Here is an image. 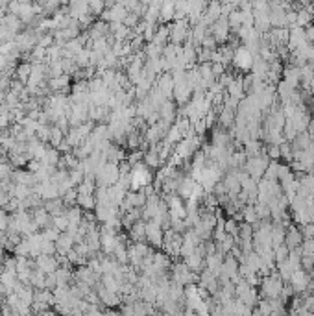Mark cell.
<instances>
[{
  "label": "cell",
  "mask_w": 314,
  "mask_h": 316,
  "mask_svg": "<svg viewBox=\"0 0 314 316\" xmlns=\"http://www.w3.org/2000/svg\"><path fill=\"white\" fill-rule=\"evenodd\" d=\"M52 226L59 233H67L69 229V218L65 214H57V216H52Z\"/></svg>",
  "instance_id": "23"
},
{
  "label": "cell",
  "mask_w": 314,
  "mask_h": 316,
  "mask_svg": "<svg viewBox=\"0 0 314 316\" xmlns=\"http://www.w3.org/2000/svg\"><path fill=\"white\" fill-rule=\"evenodd\" d=\"M163 239H165V229L161 224L156 220L146 222V241L150 248H163Z\"/></svg>",
  "instance_id": "5"
},
{
  "label": "cell",
  "mask_w": 314,
  "mask_h": 316,
  "mask_svg": "<svg viewBox=\"0 0 314 316\" xmlns=\"http://www.w3.org/2000/svg\"><path fill=\"white\" fill-rule=\"evenodd\" d=\"M279 161H270V165H268L266 172H264V179L268 181H277V177H279Z\"/></svg>",
  "instance_id": "22"
},
{
  "label": "cell",
  "mask_w": 314,
  "mask_h": 316,
  "mask_svg": "<svg viewBox=\"0 0 314 316\" xmlns=\"http://www.w3.org/2000/svg\"><path fill=\"white\" fill-rule=\"evenodd\" d=\"M301 257H314V239H305L299 246Z\"/></svg>",
  "instance_id": "24"
},
{
  "label": "cell",
  "mask_w": 314,
  "mask_h": 316,
  "mask_svg": "<svg viewBox=\"0 0 314 316\" xmlns=\"http://www.w3.org/2000/svg\"><path fill=\"white\" fill-rule=\"evenodd\" d=\"M65 140V133L59 128H55L52 126V130H50V140H48V144L52 146V148H57L61 142Z\"/></svg>",
  "instance_id": "21"
},
{
  "label": "cell",
  "mask_w": 314,
  "mask_h": 316,
  "mask_svg": "<svg viewBox=\"0 0 314 316\" xmlns=\"http://www.w3.org/2000/svg\"><path fill=\"white\" fill-rule=\"evenodd\" d=\"M41 235H43V239H45V241L54 242V244H55V241L59 239V235H61V233L57 231V229H55L54 226H50V228H46V229H43V233H41Z\"/></svg>",
  "instance_id": "27"
},
{
  "label": "cell",
  "mask_w": 314,
  "mask_h": 316,
  "mask_svg": "<svg viewBox=\"0 0 314 316\" xmlns=\"http://www.w3.org/2000/svg\"><path fill=\"white\" fill-rule=\"evenodd\" d=\"M259 294L262 296V299H279L281 292L285 288V281L279 278L277 272H272L270 276L261 278V285H259Z\"/></svg>",
  "instance_id": "1"
},
{
  "label": "cell",
  "mask_w": 314,
  "mask_h": 316,
  "mask_svg": "<svg viewBox=\"0 0 314 316\" xmlns=\"http://www.w3.org/2000/svg\"><path fill=\"white\" fill-rule=\"evenodd\" d=\"M253 59L255 57L251 56V52H249L246 47H239L235 50V56H233V65L237 67L239 70L242 72H248L251 70V67H253Z\"/></svg>",
  "instance_id": "6"
},
{
  "label": "cell",
  "mask_w": 314,
  "mask_h": 316,
  "mask_svg": "<svg viewBox=\"0 0 314 316\" xmlns=\"http://www.w3.org/2000/svg\"><path fill=\"white\" fill-rule=\"evenodd\" d=\"M159 117H161V121H166V122H170V124H174V119H175L174 100H166V102L161 105V109H159Z\"/></svg>",
  "instance_id": "15"
},
{
  "label": "cell",
  "mask_w": 314,
  "mask_h": 316,
  "mask_svg": "<svg viewBox=\"0 0 314 316\" xmlns=\"http://www.w3.org/2000/svg\"><path fill=\"white\" fill-rule=\"evenodd\" d=\"M216 45H218V43H216V39L212 37V35H207V37L203 39V43H202V48H205V50H211V52H214V50H216Z\"/></svg>",
  "instance_id": "31"
},
{
  "label": "cell",
  "mask_w": 314,
  "mask_h": 316,
  "mask_svg": "<svg viewBox=\"0 0 314 316\" xmlns=\"http://www.w3.org/2000/svg\"><path fill=\"white\" fill-rule=\"evenodd\" d=\"M76 205H78V207H82L83 211H92V209H96V200H94V194H78Z\"/></svg>",
  "instance_id": "18"
},
{
  "label": "cell",
  "mask_w": 314,
  "mask_h": 316,
  "mask_svg": "<svg viewBox=\"0 0 314 316\" xmlns=\"http://www.w3.org/2000/svg\"><path fill=\"white\" fill-rule=\"evenodd\" d=\"M154 176H152V170L140 163L137 167L131 168V191H140V189H146L152 185Z\"/></svg>",
  "instance_id": "3"
},
{
  "label": "cell",
  "mask_w": 314,
  "mask_h": 316,
  "mask_svg": "<svg viewBox=\"0 0 314 316\" xmlns=\"http://www.w3.org/2000/svg\"><path fill=\"white\" fill-rule=\"evenodd\" d=\"M48 85H50V89L54 91V94H65V91L70 87V76L61 74V76H57V78H52V80L48 82Z\"/></svg>",
  "instance_id": "10"
},
{
  "label": "cell",
  "mask_w": 314,
  "mask_h": 316,
  "mask_svg": "<svg viewBox=\"0 0 314 316\" xmlns=\"http://www.w3.org/2000/svg\"><path fill=\"white\" fill-rule=\"evenodd\" d=\"M161 158H159V152L156 150V146H152V148L144 152V165L148 168H159L161 167Z\"/></svg>",
  "instance_id": "17"
},
{
  "label": "cell",
  "mask_w": 314,
  "mask_h": 316,
  "mask_svg": "<svg viewBox=\"0 0 314 316\" xmlns=\"http://www.w3.org/2000/svg\"><path fill=\"white\" fill-rule=\"evenodd\" d=\"M224 228H226V233L227 235H231V237H239V229H240V226L237 224V220H233V218H229V220H226L224 222Z\"/></svg>",
  "instance_id": "26"
},
{
  "label": "cell",
  "mask_w": 314,
  "mask_h": 316,
  "mask_svg": "<svg viewBox=\"0 0 314 316\" xmlns=\"http://www.w3.org/2000/svg\"><path fill=\"white\" fill-rule=\"evenodd\" d=\"M168 28H170V45L181 47L185 43H189V35H191L189 20H174Z\"/></svg>",
  "instance_id": "4"
},
{
  "label": "cell",
  "mask_w": 314,
  "mask_h": 316,
  "mask_svg": "<svg viewBox=\"0 0 314 316\" xmlns=\"http://www.w3.org/2000/svg\"><path fill=\"white\" fill-rule=\"evenodd\" d=\"M152 316H166V315H163V313H154Z\"/></svg>",
  "instance_id": "34"
},
{
  "label": "cell",
  "mask_w": 314,
  "mask_h": 316,
  "mask_svg": "<svg viewBox=\"0 0 314 316\" xmlns=\"http://www.w3.org/2000/svg\"><path fill=\"white\" fill-rule=\"evenodd\" d=\"M290 288L294 290V292H307V288L311 285V274L309 272H305V270H297L292 274V278H290Z\"/></svg>",
  "instance_id": "7"
},
{
  "label": "cell",
  "mask_w": 314,
  "mask_h": 316,
  "mask_svg": "<svg viewBox=\"0 0 314 316\" xmlns=\"http://www.w3.org/2000/svg\"><path fill=\"white\" fill-rule=\"evenodd\" d=\"M129 237L133 239V242H144L146 241V222L144 220H139L128 229Z\"/></svg>",
  "instance_id": "13"
},
{
  "label": "cell",
  "mask_w": 314,
  "mask_h": 316,
  "mask_svg": "<svg viewBox=\"0 0 314 316\" xmlns=\"http://www.w3.org/2000/svg\"><path fill=\"white\" fill-rule=\"evenodd\" d=\"M74 244H76V242H74V239L69 235V233H61L59 239L55 241V250H57L55 255H67V253L74 248Z\"/></svg>",
  "instance_id": "11"
},
{
  "label": "cell",
  "mask_w": 314,
  "mask_h": 316,
  "mask_svg": "<svg viewBox=\"0 0 314 316\" xmlns=\"http://www.w3.org/2000/svg\"><path fill=\"white\" fill-rule=\"evenodd\" d=\"M305 39H307V43H311V45L314 43V24H311V26L305 28Z\"/></svg>",
  "instance_id": "32"
},
{
  "label": "cell",
  "mask_w": 314,
  "mask_h": 316,
  "mask_svg": "<svg viewBox=\"0 0 314 316\" xmlns=\"http://www.w3.org/2000/svg\"><path fill=\"white\" fill-rule=\"evenodd\" d=\"M253 207H255V213H257L259 220H268V218H270V207H268V204L257 202Z\"/></svg>",
  "instance_id": "25"
},
{
  "label": "cell",
  "mask_w": 314,
  "mask_h": 316,
  "mask_svg": "<svg viewBox=\"0 0 314 316\" xmlns=\"http://www.w3.org/2000/svg\"><path fill=\"white\" fill-rule=\"evenodd\" d=\"M104 10H105V4L104 2H89V13H91L92 17L104 15Z\"/></svg>",
  "instance_id": "28"
},
{
  "label": "cell",
  "mask_w": 314,
  "mask_h": 316,
  "mask_svg": "<svg viewBox=\"0 0 314 316\" xmlns=\"http://www.w3.org/2000/svg\"><path fill=\"white\" fill-rule=\"evenodd\" d=\"M35 268L48 276V274H54L55 270L59 268V261L55 255H39L35 259Z\"/></svg>",
  "instance_id": "8"
},
{
  "label": "cell",
  "mask_w": 314,
  "mask_h": 316,
  "mask_svg": "<svg viewBox=\"0 0 314 316\" xmlns=\"http://www.w3.org/2000/svg\"><path fill=\"white\" fill-rule=\"evenodd\" d=\"M175 17V4H170V2H166L161 6V15H159V20L161 22H170V20H174Z\"/></svg>",
  "instance_id": "20"
},
{
  "label": "cell",
  "mask_w": 314,
  "mask_h": 316,
  "mask_svg": "<svg viewBox=\"0 0 314 316\" xmlns=\"http://www.w3.org/2000/svg\"><path fill=\"white\" fill-rule=\"evenodd\" d=\"M276 264H281V263H285L286 259H288V253H290V250L286 248L285 244L283 246H279V248H276Z\"/></svg>",
  "instance_id": "29"
},
{
  "label": "cell",
  "mask_w": 314,
  "mask_h": 316,
  "mask_svg": "<svg viewBox=\"0 0 314 316\" xmlns=\"http://www.w3.org/2000/svg\"><path fill=\"white\" fill-rule=\"evenodd\" d=\"M32 69H34V63H20V65L15 69V74H17V80L22 85H28L30 82V76H32Z\"/></svg>",
  "instance_id": "16"
},
{
  "label": "cell",
  "mask_w": 314,
  "mask_h": 316,
  "mask_svg": "<svg viewBox=\"0 0 314 316\" xmlns=\"http://www.w3.org/2000/svg\"><path fill=\"white\" fill-rule=\"evenodd\" d=\"M57 250H55L54 242H48L43 239V244H41V255H55Z\"/></svg>",
  "instance_id": "30"
},
{
  "label": "cell",
  "mask_w": 314,
  "mask_h": 316,
  "mask_svg": "<svg viewBox=\"0 0 314 316\" xmlns=\"http://www.w3.org/2000/svg\"><path fill=\"white\" fill-rule=\"evenodd\" d=\"M290 144H292V154L294 152H305L311 146V135L307 131H301V133H297V137Z\"/></svg>",
  "instance_id": "14"
},
{
  "label": "cell",
  "mask_w": 314,
  "mask_h": 316,
  "mask_svg": "<svg viewBox=\"0 0 314 316\" xmlns=\"http://www.w3.org/2000/svg\"><path fill=\"white\" fill-rule=\"evenodd\" d=\"M299 76H301V69L290 65L283 70V82H286L292 89H297L299 87Z\"/></svg>",
  "instance_id": "12"
},
{
  "label": "cell",
  "mask_w": 314,
  "mask_h": 316,
  "mask_svg": "<svg viewBox=\"0 0 314 316\" xmlns=\"http://www.w3.org/2000/svg\"><path fill=\"white\" fill-rule=\"evenodd\" d=\"M41 316H61L59 313H54V311H46L45 315H41Z\"/></svg>",
  "instance_id": "33"
},
{
  "label": "cell",
  "mask_w": 314,
  "mask_h": 316,
  "mask_svg": "<svg viewBox=\"0 0 314 316\" xmlns=\"http://www.w3.org/2000/svg\"><path fill=\"white\" fill-rule=\"evenodd\" d=\"M240 214H242V220H244V224L255 226V224L259 222V216H257V213H255V207H253V205H244V207H242V211H240Z\"/></svg>",
  "instance_id": "19"
},
{
  "label": "cell",
  "mask_w": 314,
  "mask_h": 316,
  "mask_svg": "<svg viewBox=\"0 0 314 316\" xmlns=\"http://www.w3.org/2000/svg\"><path fill=\"white\" fill-rule=\"evenodd\" d=\"M301 242H303V235L299 231V228L297 226H290V228H286V235H285V246L288 250H297L299 246H301Z\"/></svg>",
  "instance_id": "9"
},
{
  "label": "cell",
  "mask_w": 314,
  "mask_h": 316,
  "mask_svg": "<svg viewBox=\"0 0 314 316\" xmlns=\"http://www.w3.org/2000/svg\"><path fill=\"white\" fill-rule=\"evenodd\" d=\"M268 165H270V159L268 156L262 152L261 156H255V158H248L246 159V165H244V172L248 174L249 177H253L255 181L262 179L264 177V172H266Z\"/></svg>",
  "instance_id": "2"
}]
</instances>
